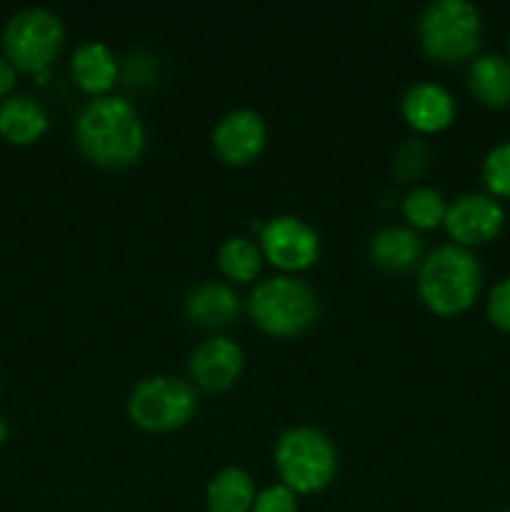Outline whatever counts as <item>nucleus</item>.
Segmentation results:
<instances>
[{"label":"nucleus","mask_w":510,"mask_h":512,"mask_svg":"<svg viewBox=\"0 0 510 512\" xmlns=\"http://www.w3.org/2000/svg\"><path fill=\"white\" fill-rule=\"evenodd\" d=\"M78 145L90 163L108 170L138 163L145 150V128L138 110L120 95L93 98L75 123Z\"/></svg>","instance_id":"obj_1"},{"label":"nucleus","mask_w":510,"mask_h":512,"mask_svg":"<svg viewBox=\"0 0 510 512\" xmlns=\"http://www.w3.org/2000/svg\"><path fill=\"white\" fill-rule=\"evenodd\" d=\"M483 288V268L463 245H440L423 260L418 273V293L438 315H458L478 300Z\"/></svg>","instance_id":"obj_2"},{"label":"nucleus","mask_w":510,"mask_h":512,"mask_svg":"<svg viewBox=\"0 0 510 512\" xmlns=\"http://www.w3.org/2000/svg\"><path fill=\"white\" fill-rule=\"evenodd\" d=\"M248 313L263 333L273 338H293L318 320L320 303L305 280L293 275H273L253 288Z\"/></svg>","instance_id":"obj_3"},{"label":"nucleus","mask_w":510,"mask_h":512,"mask_svg":"<svg viewBox=\"0 0 510 512\" xmlns=\"http://www.w3.org/2000/svg\"><path fill=\"white\" fill-rule=\"evenodd\" d=\"M275 468L295 495H313L328 488L338 470L335 445L323 430L290 428L275 445Z\"/></svg>","instance_id":"obj_4"},{"label":"nucleus","mask_w":510,"mask_h":512,"mask_svg":"<svg viewBox=\"0 0 510 512\" xmlns=\"http://www.w3.org/2000/svg\"><path fill=\"white\" fill-rule=\"evenodd\" d=\"M420 45L440 63H463L480 48L483 18L468 0H435L418 23Z\"/></svg>","instance_id":"obj_5"},{"label":"nucleus","mask_w":510,"mask_h":512,"mask_svg":"<svg viewBox=\"0 0 510 512\" xmlns=\"http://www.w3.org/2000/svg\"><path fill=\"white\" fill-rule=\"evenodd\" d=\"M63 20L48 8H23L3 28L5 60L20 73L38 75L50 70L63 48Z\"/></svg>","instance_id":"obj_6"},{"label":"nucleus","mask_w":510,"mask_h":512,"mask_svg":"<svg viewBox=\"0 0 510 512\" xmlns=\"http://www.w3.org/2000/svg\"><path fill=\"white\" fill-rule=\"evenodd\" d=\"M198 408L195 390L173 375H153L130 390L128 415L148 433H170L193 418Z\"/></svg>","instance_id":"obj_7"},{"label":"nucleus","mask_w":510,"mask_h":512,"mask_svg":"<svg viewBox=\"0 0 510 512\" xmlns=\"http://www.w3.org/2000/svg\"><path fill=\"white\" fill-rule=\"evenodd\" d=\"M260 253L280 270H305L318 260L320 238L305 220L278 215L260 228Z\"/></svg>","instance_id":"obj_8"},{"label":"nucleus","mask_w":510,"mask_h":512,"mask_svg":"<svg viewBox=\"0 0 510 512\" xmlns=\"http://www.w3.org/2000/svg\"><path fill=\"white\" fill-rule=\"evenodd\" d=\"M443 223L455 245H483L503 230L505 210L490 193H465L448 205Z\"/></svg>","instance_id":"obj_9"},{"label":"nucleus","mask_w":510,"mask_h":512,"mask_svg":"<svg viewBox=\"0 0 510 512\" xmlns=\"http://www.w3.org/2000/svg\"><path fill=\"white\" fill-rule=\"evenodd\" d=\"M268 130L260 113L238 108L225 113L213 130V148L228 165H248L263 153Z\"/></svg>","instance_id":"obj_10"},{"label":"nucleus","mask_w":510,"mask_h":512,"mask_svg":"<svg viewBox=\"0 0 510 512\" xmlns=\"http://www.w3.org/2000/svg\"><path fill=\"white\" fill-rule=\"evenodd\" d=\"M245 365L243 348L225 335L203 340L190 355V378L210 393L228 390L240 378Z\"/></svg>","instance_id":"obj_11"},{"label":"nucleus","mask_w":510,"mask_h":512,"mask_svg":"<svg viewBox=\"0 0 510 512\" xmlns=\"http://www.w3.org/2000/svg\"><path fill=\"white\" fill-rule=\"evenodd\" d=\"M403 115L408 125L418 133H440L455 118V100L443 85L415 83L403 95Z\"/></svg>","instance_id":"obj_12"},{"label":"nucleus","mask_w":510,"mask_h":512,"mask_svg":"<svg viewBox=\"0 0 510 512\" xmlns=\"http://www.w3.org/2000/svg\"><path fill=\"white\" fill-rule=\"evenodd\" d=\"M240 313V298L228 283L208 280L185 295V315L193 325L205 330L228 328Z\"/></svg>","instance_id":"obj_13"},{"label":"nucleus","mask_w":510,"mask_h":512,"mask_svg":"<svg viewBox=\"0 0 510 512\" xmlns=\"http://www.w3.org/2000/svg\"><path fill=\"white\" fill-rule=\"evenodd\" d=\"M70 68H73L75 83L85 93L95 95V98L108 93L115 85V80H118V58L100 40H85V43H80L75 48L73 60H70Z\"/></svg>","instance_id":"obj_14"},{"label":"nucleus","mask_w":510,"mask_h":512,"mask_svg":"<svg viewBox=\"0 0 510 512\" xmlns=\"http://www.w3.org/2000/svg\"><path fill=\"white\" fill-rule=\"evenodd\" d=\"M423 243L418 233L403 225H388L380 228L370 238V258L385 273H408L420 263Z\"/></svg>","instance_id":"obj_15"},{"label":"nucleus","mask_w":510,"mask_h":512,"mask_svg":"<svg viewBox=\"0 0 510 512\" xmlns=\"http://www.w3.org/2000/svg\"><path fill=\"white\" fill-rule=\"evenodd\" d=\"M48 130V115L28 95H8L0 103V138L13 145H33Z\"/></svg>","instance_id":"obj_16"},{"label":"nucleus","mask_w":510,"mask_h":512,"mask_svg":"<svg viewBox=\"0 0 510 512\" xmlns=\"http://www.w3.org/2000/svg\"><path fill=\"white\" fill-rule=\"evenodd\" d=\"M468 85L475 98L488 108H505L510 103V58L485 53L470 63Z\"/></svg>","instance_id":"obj_17"},{"label":"nucleus","mask_w":510,"mask_h":512,"mask_svg":"<svg viewBox=\"0 0 510 512\" xmlns=\"http://www.w3.org/2000/svg\"><path fill=\"white\" fill-rule=\"evenodd\" d=\"M255 483L243 468H223L210 478L205 490L208 512H250L255 503Z\"/></svg>","instance_id":"obj_18"},{"label":"nucleus","mask_w":510,"mask_h":512,"mask_svg":"<svg viewBox=\"0 0 510 512\" xmlns=\"http://www.w3.org/2000/svg\"><path fill=\"white\" fill-rule=\"evenodd\" d=\"M218 265L220 270H223L225 278L238 280V283H248V280H253L255 275L260 273L263 253H260V248L250 238L235 235V238H228L220 245Z\"/></svg>","instance_id":"obj_19"},{"label":"nucleus","mask_w":510,"mask_h":512,"mask_svg":"<svg viewBox=\"0 0 510 512\" xmlns=\"http://www.w3.org/2000/svg\"><path fill=\"white\" fill-rule=\"evenodd\" d=\"M445 210H448V205H445L443 193L435 188H428V185L413 188L403 200L405 220L413 228H435V225H440L445 220Z\"/></svg>","instance_id":"obj_20"},{"label":"nucleus","mask_w":510,"mask_h":512,"mask_svg":"<svg viewBox=\"0 0 510 512\" xmlns=\"http://www.w3.org/2000/svg\"><path fill=\"white\" fill-rule=\"evenodd\" d=\"M483 183L493 198H510V140L500 143L485 155Z\"/></svg>","instance_id":"obj_21"},{"label":"nucleus","mask_w":510,"mask_h":512,"mask_svg":"<svg viewBox=\"0 0 510 512\" xmlns=\"http://www.w3.org/2000/svg\"><path fill=\"white\" fill-rule=\"evenodd\" d=\"M430 160L428 145L420 138H408L398 150H395L393 158V173L400 180H418L425 173Z\"/></svg>","instance_id":"obj_22"},{"label":"nucleus","mask_w":510,"mask_h":512,"mask_svg":"<svg viewBox=\"0 0 510 512\" xmlns=\"http://www.w3.org/2000/svg\"><path fill=\"white\" fill-rule=\"evenodd\" d=\"M250 512H298V495L288 485H270L255 495Z\"/></svg>","instance_id":"obj_23"},{"label":"nucleus","mask_w":510,"mask_h":512,"mask_svg":"<svg viewBox=\"0 0 510 512\" xmlns=\"http://www.w3.org/2000/svg\"><path fill=\"white\" fill-rule=\"evenodd\" d=\"M488 320L503 333H510V278L500 280L488 295V305H485Z\"/></svg>","instance_id":"obj_24"},{"label":"nucleus","mask_w":510,"mask_h":512,"mask_svg":"<svg viewBox=\"0 0 510 512\" xmlns=\"http://www.w3.org/2000/svg\"><path fill=\"white\" fill-rule=\"evenodd\" d=\"M15 80H18V70L5 60V55H0V98H8L10 90L15 88Z\"/></svg>","instance_id":"obj_25"},{"label":"nucleus","mask_w":510,"mask_h":512,"mask_svg":"<svg viewBox=\"0 0 510 512\" xmlns=\"http://www.w3.org/2000/svg\"><path fill=\"white\" fill-rule=\"evenodd\" d=\"M5 440H8V425H5V420L0 418V448L5 445Z\"/></svg>","instance_id":"obj_26"},{"label":"nucleus","mask_w":510,"mask_h":512,"mask_svg":"<svg viewBox=\"0 0 510 512\" xmlns=\"http://www.w3.org/2000/svg\"><path fill=\"white\" fill-rule=\"evenodd\" d=\"M503 512H510V510H503Z\"/></svg>","instance_id":"obj_27"},{"label":"nucleus","mask_w":510,"mask_h":512,"mask_svg":"<svg viewBox=\"0 0 510 512\" xmlns=\"http://www.w3.org/2000/svg\"><path fill=\"white\" fill-rule=\"evenodd\" d=\"M508 45H510V43H508Z\"/></svg>","instance_id":"obj_28"}]
</instances>
